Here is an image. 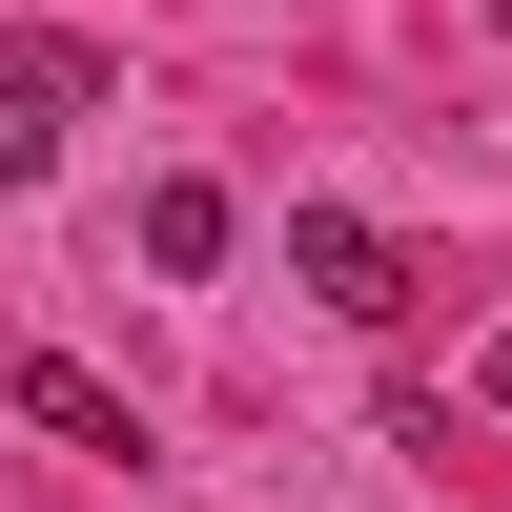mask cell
I'll use <instances>...</instances> for the list:
<instances>
[{"mask_svg":"<svg viewBox=\"0 0 512 512\" xmlns=\"http://www.w3.org/2000/svg\"><path fill=\"white\" fill-rule=\"evenodd\" d=\"M287 287L349 308V328H390V308H410V246L369 226V205H287Z\"/></svg>","mask_w":512,"mask_h":512,"instance_id":"cell-1","label":"cell"},{"mask_svg":"<svg viewBox=\"0 0 512 512\" xmlns=\"http://www.w3.org/2000/svg\"><path fill=\"white\" fill-rule=\"evenodd\" d=\"M82 103H103V41H0V185H41Z\"/></svg>","mask_w":512,"mask_h":512,"instance_id":"cell-2","label":"cell"},{"mask_svg":"<svg viewBox=\"0 0 512 512\" xmlns=\"http://www.w3.org/2000/svg\"><path fill=\"white\" fill-rule=\"evenodd\" d=\"M0 390H21L41 431H62V451H103V472H123V451H144V410H123V390H103V369H82V349H21V369H0Z\"/></svg>","mask_w":512,"mask_h":512,"instance_id":"cell-3","label":"cell"},{"mask_svg":"<svg viewBox=\"0 0 512 512\" xmlns=\"http://www.w3.org/2000/svg\"><path fill=\"white\" fill-rule=\"evenodd\" d=\"M226 246H246V205H226V185H144V267H164V287H205Z\"/></svg>","mask_w":512,"mask_h":512,"instance_id":"cell-4","label":"cell"},{"mask_svg":"<svg viewBox=\"0 0 512 512\" xmlns=\"http://www.w3.org/2000/svg\"><path fill=\"white\" fill-rule=\"evenodd\" d=\"M472 390H492V410H512V328H492V349H472Z\"/></svg>","mask_w":512,"mask_h":512,"instance_id":"cell-5","label":"cell"}]
</instances>
